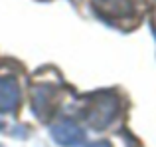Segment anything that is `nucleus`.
I'll return each mask as SVG.
<instances>
[{"label": "nucleus", "mask_w": 156, "mask_h": 147, "mask_svg": "<svg viewBox=\"0 0 156 147\" xmlns=\"http://www.w3.org/2000/svg\"><path fill=\"white\" fill-rule=\"evenodd\" d=\"M59 101H57V88L50 84H40L32 88V111L38 119L48 121L55 115Z\"/></svg>", "instance_id": "2"}, {"label": "nucleus", "mask_w": 156, "mask_h": 147, "mask_svg": "<svg viewBox=\"0 0 156 147\" xmlns=\"http://www.w3.org/2000/svg\"><path fill=\"white\" fill-rule=\"evenodd\" d=\"M0 147H2V145H0Z\"/></svg>", "instance_id": "7"}, {"label": "nucleus", "mask_w": 156, "mask_h": 147, "mask_svg": "<svg viewBox=\"0 0 156 147\" xmlns=\"http://www.w3.org/2000/svg\"><path fill=\"white\" fill-rule=\"evenodd\" d=\"M121 113V97L115 92H97L87 101L83 115L91 129L103 131L107 129Z\"/></svg>", "instance_id": "1"}, {"label": "nucleus", "mask_w": 156, "mask_h": 147, "mask_svg": "<svg viewBox=\"0 0 156 147\" xmlns=\"http://www.w3.org/2000/svg\"><path fill=\"white\" fill-rule=\"evenodd\" d=\"M22 100V92L12 76H0V113H14Z\"/></svg>", "instance_id": "4"}, {"label": "nucleus", "mask_w": 156, "mask_h": 147, "mask_svg": "<svg viewBox=\"0 0 156 147\" xmlns=\"http://www.w3.org/2000/svg\"><path fill=\"white\" fill-rule=\"evenodd\" d=\"M87 147H111L107 141H95V143H91V145H87Z\"/></svg>", "instance_id": "5"}, {"label": "nucleus", "mask_w": 156, "mask_h": 147, "mask_svg": "<svg viewBox=\"0 0 156 147\" xmlns=\"http://www.w3.org/2000/svg\"><path fill=\"white\" fill-rule=\"evenodd\" d=\"M2 127H4V123H2V121H0V129H2Z\"/></svg>", "instance_id": "6"}, {"label": "nucleus", "mask_w": 156, "mask_h": 147, "mask_svg": "<svg viewBox=\"0 0 156 147\" xmlns=\"http://www.w3.org/2000/svg\"><path fill=\"white\" fill-rule=\"evenodd\" d=\"M51 139L61 147H79L85 141V131L77 121L63 117V119L55 121L50 129Z\"/></svg>", "instance_id": "3"}]
</instances>
